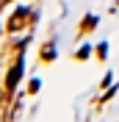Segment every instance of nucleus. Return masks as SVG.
<instances>
[{
  "instance_id": "f257e3e1",
  "label": "nucleus",
  "mask_w": 119,
  "mask_h": 122,
  "mask_svg": "<svg viewBox=\"0 0 119 122\" xmlns=\"http://www.w3.org/2000/svg\"><path fill=\"white\" fill-rule=\"evenodd\" d=\"M33 20V14H30L28 8H17L14 14H11V20H8V30H20L25 28V22H30Z\"/></svg>"
},
{
  "instance_id": "f03ea898",
  "label": "nucleus",
  "mask_w": 119,
  "mask_h": 122,
  "mask_svg": "<svg viewBox=\"0 0 119 122\" xmlns=\"http://www.w3.org/2000/svg\"><path fill=\"white\" fill-rule=\"evenodd\" d=\"M20 75H22V58L11 67V72H8V78H6V89H8V92H14V86H17V81H20Z\"/></svg>"
},
{
  "instance_id": "7ed1b4c3",
  "label": "nucleus",
  "mask_w": 119,
  "mask_h": 122,
  "mask_svg": "<svg viewBox=\"0 0 119 122\" xmlns=\"http://www.w3.org/2000/svg\"><path fill=\"white\" fill-rule=\"evenodd\" d=\"M42 58H45V61L55 58V47H53V45H45V50H42Z\"/></svg>"
},
{
  "instance_id": "20e7f679",
  "label": "nucleus",
  "mask_w": 119,
  "mask_h": 122,
  "mask_svg": "<svg viewBox=\"0 0 119 122\" xmlns=\"http://www.w3.org/2000/svg\"><path fill=\"white\" fill-rule=\"evenodd\" d=\"M94 28V17H86V20H83V30H91Z\"/></svg>"
},
{
  "instance_id": "39448f33",
  "label": "nucleus",
  "mask_w": 119,
  "mask_h": 122,
  "mask_svg": "<svg viewBox=\"0 0 119 122\" xmlns=\"http://www.w3.org/2000/svg\"><path fill=\"white\" fill-rule=\"evenodd\" d=\"M6 3H11V0H0V6H6Z\"/></svg>"
}]
</instances>
